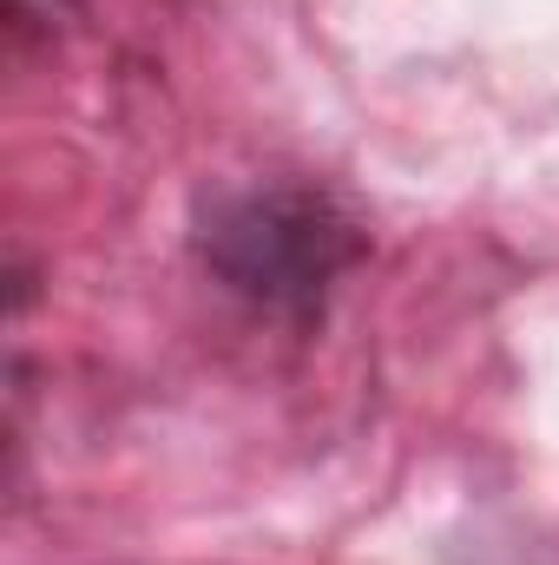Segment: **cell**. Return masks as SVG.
<instances>
[{"mask_svg": "<svg viewBox=\"0 0 559 565\" xmlns=\"http://www.w3.org/2000/svg\"><path fill=\"white\" fill-rule=\"evenodd\" d=\"M191 250L204 277L271 322H323L342 277L369 257L356 211L309 178H251L198 204Z\"/></svg>", "mask_w": 559, "mask_h": 565, "instance_id": "cell-1", "label": "cell"}, {"mask_svg": "<svg viewBox=\"0 0 559 565\" xmlns=\"http://www.w3.org/2000/svg\"><path fill=\"white\" fill-rule=\"evenodd\" d=\"M66 13H73V0H7V40H13V53L33 46V40H46Z\"/></svg>", "mask_w": 559, "mask_h": 565, "instance_id": "cell-2", "label": "cell"}]
</instances>
